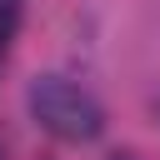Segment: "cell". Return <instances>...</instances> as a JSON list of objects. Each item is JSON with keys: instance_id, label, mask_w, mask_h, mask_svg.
<instances>
[{"instance_id": "7a4b0ae2", "label": "cell", "mask_w": 160, "mask_h": 160, "mask_svg": "<svg viewBox=\"0 0 160 160\" xmlns=\"http://www.w3.org/2000/svg\"><path fill=\"white\" fill-rule=\"evenodd\" d=\"M15 20H20V5H15V0H0V40L15 30Z\"/></svg>"}, {"instance_id": "277c9868", "label": "cell", "mask_w": 160, "mask_h": 160, "mask_svg": "<svg viewBox=\"0 0 160 160\" xmlns=\"http://www.w3.org/2000/svg\"><path fill=\"white\" fill-rule=\"evenodd\" d=\"M155 110H160V105H155Z\"/></svg>"}, {"instance_id": "3957f363", "label": "cell", "mask_w": 160, "mask_h": 160, "mask_svg": "<svg viewBox=\"0 0 160 160\" xmlns=\"http://www.w3.org/2000/svg\"><path fill=\"white\" fill-rule=\"evenodd\" d=\"M115 160H130V155H115Z\"/></svg>"}, {"instance_id": "6da1fadb", "label": "cell", "mask_w": 160, "mask_h": 160, "mask_svg": "<svg viewBox=\"0 0 160 160\" xmlns=\"http://www.w3.org/2000/svg\"><path fill=\"white\" fill-rule=\"evenodd\" d=\"M30 115L40 130H50L55 140H70V145H85L105 130V110L90 90H80L75 80L65 75H35L30 80Z\"/></svg>"}]
</instances>
